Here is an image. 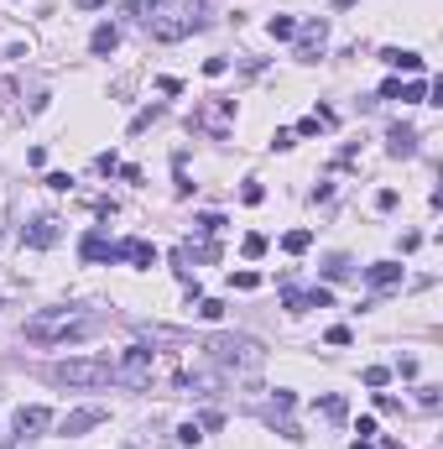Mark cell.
I'll use <instances>...</instances> for the list:
<instances>
[{"mask_svg":"<svg viewBox=\"0 0 443 449\" xmlns=\"http://www.w3.org/2000/svg\"><path fill=\"white\" fill-rule=\"evenodd\" d=\"M99 319H94L89 308L79 303H58V308H37L32 319H26V340L32 345H63V340H79V334H94Z\"/></svg>","mask_w":443,"mask_h":449,"instance_id":"6da1fadb","label":"cell"},{"mask_svg":"<svg viewBox=\"0 0 443 449\" xmlns=\"http://www.w3.org/2000/svg\"><path fill=\"white\" fill-rule=\"evenodd\" d=\"M204 350H209V361L224 366V371H261V361H266V345L250 340V334H209Z\"/></svg>","mask_w":443,"mask_h":449,"instance_id":"7a4b0ae2","label":"cell"},{"mask_svg":"<svg viewBox=\"0 0 443 449\" xmlns=\"http://www.w3.org/2000/svg\"><path fill=\"white\" fill-rule=\"evenodd\" d=\"M204 26H209V0H193L183 11H152L146 16V32H152L157 42H183V37L204 32Z\"/></svg>","mask_w":443,"mask_h":449,"instance_id":"3957f363","label":"cell"},{"mask_svg":"<svg viewBox=\"0 0 443 449\" xmlns=\"http://www.w3.org/2000/svg\"><path fill=\"white\" fill-rule=\"evenodd\" d=\"M47 376L58 381V387H110L115 381V361L110 355H73V361H58V366L47 371Z\"/></svg>","mask_w":443,"mask_h":449,"instance_id":"277c9868","label":"cell"},{"mask_svg":"<svg viewBox=\"0 0 443 449\" xmlns=\"http://www.w3.org/2000/svg\"><path fill=\"white\" fill-rule=\"evenodd\" d=\"M152 371H157V350L152 345H126L120 361H115V381L120 387H136V392L152 387Z\"/></svg>","mask_w":443,"mask_h":449,"instance_id":"5b68a950","label":"cell"},{"mask_svg":"<svg viewBox=\"0 0 443 449\" xmlns=\"http://www.w3.org/2000/svg\"><path fill=\"white\" fill-rule=\"evenodd\" d=\"M110 261H130V267H141V272H152L157 261H162V251H157L152 240L130 236V240H120V246H110Z\"/></svg>","mask_w":443,"mask_h":449,"instance_id":"8992f818","label":"cell"},{"mask_svg":"<svg viewBox=\"0 0 443 449\" xmlns=\"http://www.w3.org/2000/svg\"><path fill=\"white\" fill-rule=\"evenodd\" d=\"M105 408H99V402H94V408H73V413L68 418H63V423H58V434H68V439H79V434H89V428H99V423H105Z\"/></svg>","mask_w":443,"mask_h":449,"instance_id":"52a82bcc","label":"cell"},{"mask_svg":"<svg viewBox=\"0 0 443 449\" xmlns=\"http://www.w3.org/2000/svg\"><path fill=\"white\" fill-rule=\"evenodd\" d=\"M21 240H26L32 251H47V246H58V220H52V214H42V220H32V224L21 230Z\"/></svg>","mask_w":443,"mask_h":449,"instance_id":"ba28073f","label":"cell"},{"mask_svg":"<svg viewBox=\"0 0 443 449\" xmlns=\"http://www.w3.org/2000/svg\"><path fill=\"white\" fill-rule=\"evenodd\" d=\"M47 428H52V413H47L42 402H32V408H21V413H16V434L37 439V434H47Z\"/></svg>","mask_w":443,"mask_h":449,"instance_id":"9c48e42d","label":"cell"},{"mask_svg":"<svg viewBox=\"0 0 443 449\" xmlns=\"http://www.w3.org/2000/svg\"><path fill=\"white\" fill-rule=\"evenodd\" d=\"M324 42H328V21L318 16V21H308V26H303V42H297V58H303V63H313L318 52H324Z\"/></svg>","mask_w":443,"mask_h":449,"instance_id":"30bf717a","label":"cell"},{"mask_svg":"<svg viewBox=\"0 0 443 449\" xmlns=\"http://www.w3.org/2000/svg\"><path fill=\"white\" fill-rule=\"evenodd\" d=\"M365 283H371L375 293H386V287L402 283V267H397V261H371V267H365Z\"/></svg>","mask_w":443,"mask_h":449,"instance_id":"8fae6325","label":"cell"},{"mask_svg":"<svg viewBox=\"0 0 443 449\" xmlns=\"http://www.w3.org/2000/svg\"><path fill=\"white\" fill-rule=\"evenodd\" d=\"M386 152H391V157H412V152H417V131L397 120V126L386 131Z\"/></svg>","mask_w":443,"mask_h":449,"instance_id":"7c38bea8","label":"cell"},{"mask_svg":"<svg viewBox=\"0 0 443 449\" xmlns=\"http://www.w3.org/2000/svg\"><path fill=\"white\" fill-rule=\"evenodd\" d=\"M381 63H386V68H397V73H422V58L412 48H386Z\"/></svg>","mask_w":443,"mask_h":449,"instance_id":"4fadbf2b","label":"cell"},{"mask_svg":"<svg viewBox=\"0 0 443 449\" xmlns=\"http://www.w3.org/2000/svg\"><path fill=\"white\" fill-rule=\"evenodd\" d=\"M120 48V32H115V26H94V37H89V52H94V58H110V52H115Z\"/></svg>","mask_w":443,"mask_h":449,"instance_id":"5bb4252c","label":"cell"},{"mask_svg":"<svg viewBox=\"0 0 443 449\" xmlns=\"http://www.w3.org/2000/svg\"><path fill=\"white\" fill-rule=\"evenodd\" d=\"M79 256L83 261H110V240L99 236V230H89V236L79 240Z\"/></svg>","mask_w":443,"mask_h":449,"instance_id":"9a60e30c","label":"cell"},{"mask_svg":"<svg viewBox=\"0 0 443 449\" xmlns=\"http://www.w3.org/2000/svg\"><path fill=\"white\" fill-rule=\"evenodd\" d=\"M308 246H313V230H287V236H282V251H287V256H303Z\"/></svg>","mask_w":443,"mask_h":449,"instance_id":"2e32d148","label":"cell"},{"mask_svg":"<svg viewBox=\"0 0 443 449\" xmlns=\"http://www.w3.org/2000/svg\"><path fill=\"white\" fill-rule=\"evenodd\" d=\"M271 37H277V42H292V37H297V21H292V16H271V26H266Z\"/></svg>","mask_w":443,"mask_h":449,"instance_id":"e0dca14e","label":"cell"},{"mask_svg":"<svg viewBox=\"0 0 443 449\" xmlns=\"http://www.w3.org/2000/svg\"><path fill=\"white\" fill-rule=\"evenodd\" d=\"M397 99H407V105H422V99H428V84H422V79L402 84V95H397Z\"/></svg>","mask_w":443,"mask_h":449,"instance_id":"ac0fdd59","label":"cell"},{"mask_svg":"<svg viewBox=\"0 0 443 449\" xmlns=\"http://www.w3.org/2000/svg\"><path fill=\"white\" fill-rule=\"evenodd\" d=\"M157 115H162V105H146V110H136V120H130V136H141V131L152 126Z\"/></svg>","mask_w":443,"mask_h":449,"instance_id":"d6986e66","label":"cell"},{"mask_svg":"<svg viewBox=\"0 0 443 449\" xmlns=\"http://www.w3.org/2000/svg\"><path fill=\"white\" fill-rule=\"evenodd\" d=\"M199 319L219 324V319H224V303H219V298H199Z\"/></svg>","mask_w":443,"mask_h":449,"instance_id":"ffe728a7","label":"cell"},{"mask_svg":"<svg viewBox=\"0 0 443 449\" xmlns=\"http://www.w3.org/2000/svg\"><path fill=\"white\" fill-rule=\"evenodd\" d=\"M328 303H334L328 287H308V293H303V308H328Z\"/></svg>","mask_w":443,"mask_h":449,"instance_id":"44dd1931","label":"cell"},{"mask_svg":"<svg viewBox=\"0 0 443 449\" xmlns=\"http://www.w3.org/2000/svg\"><path fill=\"white\" fill-rule=\"evenodd\" d=\"M240 251H245L250 261H256V256H266V236H256V230H250V236L240 240Z\"/></svg>","mask_w":443,"mask_h":449,"instance_id":"7402d4cb","label":"cell"},{"mask_svg":"<svg viewBox=\"0 0 443 449\" xmlns=\"http://www.w3.org/2000/svg\"><path fill=\"white\" fill-rule=\"evenodd\" d=\"M324 418H334V423H339V418H350V402H344V397H324Z\"/></svg>","mask_w":443,"mask_h":449,"instance_id":"603a6c76","label":"cell"},{"mask_svg":"<svg viewBox=\"0 0 443 449\" xmlns=\"http://www.w3.org/2000/svg\"><path fill=\"white\" fill-rule=\"evenodd\" d=\"M173 167H177V199H188V193H193V178H188L183 157H173Z\"/></svg>","mask_w":443,"mask_h":449,"instance_id":"cb8c5ba5","label":"cell"},{"mask_svg":"<svg viewBox=\"0 0 443 449\" xmlns=\"http://www.w3.org/2000/svg\"><path fill=\"white\" fill-rule=\"evenodd\" d=\"M230 287H240V293H250V287H261L256 272H230Z\"/></svg>","mask_w":443,"mask_h":449,"instance_id":"d4e9b609","label":"cell"},{"mask_svg":"<svg viewBox=\"0 0 443 449\" xmlns=\"http://www.w3.org/2000/svg\"><path fill=\"white\" fill-rule=\"evenodd\" d=\"M324 272H328V277H334V283H339V277H350L355 267H350V256H334V261H328V267H324Z\"/></svg>","mask_w":443,"mask_h":449,"instance_id":"484cf974","label":"cell"},{"mask_svg":"<svg viewBox=\"0 0 443 449\" xmlns=\"http://www.w3.org/2000/svg\"><path fill=\"white\" fill-rule=\"evenodd\" d=\"M199 230H204V236H219V230H224V214H199Z\"/></svg>","mask_w":443,"mask_h":449,"instance_id":"4316f807","label":"cell"},{"mask_svg":"<svg viewBox=\"0 0 443 449\" xmlns=\"http://www.w3.org/2000/svg\"><path fill=\"white\" fill-rule=\"evenodd\" d=\"M292 402H297V397H292V392H277V397H271V418H277V413L287 418V413H292Z\"/></svg>","mask_w":443,"mask_h":449,"instance_id":"83f0119b","label":"cell"},{"mask_svg":"<svg viewBox=\"0 0 443 449\" xmlns=\"http://www.w3.org/2000/svg\"><path fill=\"white\" fill-rule=\"evenodd\" d=\"M386 381H391L386 366H365V387H386Z\"/></svg>","mask_w":443,"mask_h":449,"instance_id":"f1b7e54d","label":"cell"},{"mask_svg":"<svg viewBox=\"0 0 443 449\" xmlns=\"http://www.w3.org/2000/svg\"><path fill=\"white\" fill-rule=\"evenodd\" d=\"M240 199H245V204H261V199H266V189H261L256 178H250V183H245V189H240Z\"/></svg>","mask_w":443,"mask_h":449,"instance_id":"f546056e","label":"cell"},{"mask_svg":"<svg viewBox=\"0 0 443 449\" xmlns=\"http://www.w3.org/2000/svg\"><path fill=\"white\" fill-rule=\"evenodd\" d=\"M224 68H230V58H209L204 63V79H224Z\"/></svg>","mask_w":443,"mask_h":449,"instance_id":"4dcf8cb0","label":"cell"},{"mask_svg":"<svg viewBox=\"0 0 443 449\" xmlns=\"http://www.w3.org/2000/svg\"><path fill=\"white\" fill-rule=\"evenodd\" d=\"M68 183H73L68 173H47V189H52V193H68Z\"/></svg>","mask_w":443,"mask_h":449,"instance_id":"1f68e13d","label":"cell"},{"mask_svg":"<svg viewBox=\"0 0 443 449\" xmlns=\"http://www.w3.org/2000/svg\"><path fill=\"white\" fill-rule=\"evenodd\" d=\"M94 167H99V173H115L120 157H115V152H99V157H94Z\"/></svg>","mask_w":443,"mask_h":449,"instance_id":"d6a6232c","label":"cell"},{"mask_svg":"<svg viewBox=\"0 0 443 449\" xmlns=\"http://www.w3.org/2000/svg\"><path fill=\"white\" fill-rule=\"evenodd\" d=\"M177 439H183V444H199L204 428H199V423H183V428H177Z\"/></svg>","mask_w":443,"mask_h":449,"instance_id":"836d02e7","label":"cell"},{"mask_svg":"<svg viewBox=\"0 0 443 449\" xmlns=\"http://www.w3.org/2000/svg\"><path fill=\"white\" fill-rule=\"evenodd\" d=\"M324 340H328V345H350V340H355V334H350V329H344V324H334V329H328V334H324Z\"/></svg>","mask_w":443,"mask_h":449,"instance_id":"e575fe53","label":"cell"},{"mask_svg":"<svg viewBox=\"0 0 443 449\" xmlns=\"http://www.w3.org/2000/svg\"><path fill=\"white\" fill-rule=\"evenodd\" d=\"M375 408H381V413H402V402L391 397V392H381V397H375Z\"/></svg>","mask_w":443,"mask_h":449,"instance_id":"d590c367","label":"cell"},{"mask_svg":"<svg viewBox=\"0 0 443 449\" xmlns=\"http://www.w3.org/2000/svg\"><path fill=\"white\" fill-rule=\"evenodd\" d=\"M375 209H397V189H381V193H375Z\"/></svg>","mask_w":443,"mask_h":449,"instance_id":"8d00e7d4","label":"cell"},{"mask_svg":"<svg viewBox=\"0 0 443 449\" xmlns=\"http://www.w3.org/2000/svg\"><path fill=\"white\" fill-rule=\"evenodd\" d=\"M199 428H204V434H214V428H224V418H219V413H204Z\"/></svg>","mask_w":443,"mask_h":449,"instance_id":"74e56055","label":"cell"},{"mask_svg":"<svg viewBox=\"0 0 443 449\" xmlns=\"http://www.w3.org/2000/svg\"><path fill=\"white\" fill-rule=\"evenodd\" d=\"M99 6H105V0H79V11H99Z\"/></svg>","mask_w":443,"mask_h":449,"instance_id":"f35d334b","label":"cell"},{"mask_svg":"<svg viewBox=\"0 0 443 449\" xmlns=\"http://www.w3.org/2000/svg\"><path fill=\"white\" fill-rule=\"evenodd\" d=\"M350 449H375V444H371V439H355V444H350Z\"/></svg>","mask_w":443,"mask_h":449,"instance_id":"ab89813d","label":"cell"},{"mask_svg":"<svg viewBox=\"0 0 443 449\" xmlns=\"http://www.w3.org/2000/svg\"><path fill=\"white\" fill-rule=\"evenodd\" d=\"M334 6H339V11H344V6H355V0H334Z\"/></svg>","mask_w":443,"mask_h":449,"instance_id":"60d3db41","label":"cell"}]
</instances>
